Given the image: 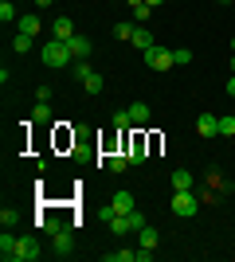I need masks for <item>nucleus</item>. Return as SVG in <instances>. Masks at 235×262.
<instances>
[{
  "label": "nucleus",
  "mask_w": 235,
  "mask_h": 262,
  "mask_svg": "<svg viewBox=\"0 0 235 262\" xmlns=\"http://www.w3.org/2000/svg\"><path fill=\"white\" fill-rule=\"evenodd\" d=\"M39 59H44L47 67H71V59H75V55H71V47L63 43V39H47L44 47H39Z\"/></svg>",
  "instance_id": "1"
},
{
  "label": "nucleus",
  "mask_w": 235,
  "mask_h": 262,
  "mask_svg": "<svg viewBox=\"0 0 235 262\" xmlns=\"http://www.w3.org/2000/svg\"><path fill=\"white\" fill-rule=\"evenodd\" d=\"M196 208H200V200H196V192H192V188H184V192H177V196H173V211H177V215H196Z\"/></svg>",
  "instance_id": "2"
},
{
  "label": "nucleus",
  "mask_w": 235,
  "mask_h": 262,
  "mask_svg": "<svg viewBox=\"0 0 235 262\" xmlns=\"http://www.w3.org/2000/svg\"><path fill=\"white\" fill-rule=\"evenodd\" d=\"M145 63L149 71H168V67H177V59H173L168 47H153V51H145Z\"/></svg>",
  "instance_id": "3"
},
{
  "label": "nucleus",
  "mask_w": 235,
  "mask_h": 262,
  "mask_svg": "<svg viewBox=\"0 0 235 262\" xmlns=\"http://www.w3.org/2000/svg\"><path fill=\"white\" fill-rule=\"evenodd\" d=\"M16 251H20V239L12 235V227H4V235H0V258L16 262Z\"/></svg>",
  "instance_id": "4"
},
{
  "label": "nucleus",
  "mask_w": 235,
  "mask_h": 262,
  "mask_svg": "<svg viewBox=\"0 0 235 262\" xmlns=\"http://www.w3.org/2000/svg\"><path fill=\"white\" fill-rule=\"evenodd\" d=\"M75 24H71V16H55V24H51V39H63V43H67V39H75Z\"/></svg>",
  "instance_id": "5"
},
{
  "label": "nucleus",
  "mask_w": 235,
  "mask_h": 262,
  "mask_svg": "<svg viewBox=\"0 0 235 262\" xmlns=\"http://www.w3.org/2000/svg\"><path fill=\"white\" fill-rule=\"evenodd\" d=\"M196 133H200L204 141H208V137H220V118H216V114H200V118H196Z\"/></svg>",
  "instance_id": "6"
},
{
  "label": "nucleus",
  "mask_w": 235,
  "mask_h": 262,
  "mask_svg": "<svg viewBox=\"0 0 235 262\" xmlns=\"http://www.w3.org/2000/svg\"><path fill=\"white\" fill-rule=\"evenodd\" d=\"M71 251H75V235H71V227H59L55 231V254H59V258H67Z\"/></svg>",
  "instance_id": "7"
},
{
  "label": "nucleus",
  "mask_w": 235,
  "mask_h": 262,
  "mask_svg": "<svg viewBox=\"0 0 235 262\" xmlns=\"http://www.w3.org/2000/svg\"><path fill=\"white\" fill-rule=\"evenodd\" d=\"M130 164H145L149 161V153H145V137H141V133H134V141H130Z\"/></svg>",
  "instance_id": "8"
},
{
  "label": "nucleus",
  "mask_w": 235,
  "mask_h": 262,
  "mask_svg": "<svg viewBox=\"0 0 235 262\" xmlns=\"http://www.w3.org/2000/svg\"><path fill=\"white\" fill-rule=\"evenodd\" d=\"M35 258H39V239H20L16 262H35Z\"/></svg>",
  "instance_id": "9"
},
{
  "label": "nucleus",
  "mask_w": 235,
  "mask_h": 262,
  "mask_svg": "<svg viewBox=\"0 0 235 262\" xmlns=\"http://www.w3.org/2000/svg\"><path fill=\"white\" fill-rule=\"evenodd\" d=\"M204 180H208V184H212V192H216V196H227V192H231V180H224V176H220V172H216V168H208V172H204Z\"/></svg>",
  "instance_id": "10"
},
{
  "label": "nucleus",
  "mask_w": 235,
  "mask_h": 262,
  "mask_svg": "<svg viewBox=\"0 0 235 262\" xmlns=\"http://www.w3.org/2000/svg\"><path fill=\"white\" fill-rule=\"evenodd\" d=\"M16 28H20L24 35H39V12H28V16H20V20H16Z\"/></svg>",
  "instance_id": "11"
},
{
  "label": "nucleus",
  "mask_w": 235,
  "mask_h": 262,
  "mask_svg": "<svg viewBox=\"0 0 235 262\" xmlns=\"http://www.w3.org/2000/svg\"><path fill=\"white\" fill-rule=\"evenodd\" d=\"M157 243H161V231H157V227H149V223H145V227L137 231V247H149V251H157Z\"/></svg>",
  "instance_id": "12"
},
{
  "label": "nucleus",
  "mask_w": 235,
  "mask_h": 262,
  "mask_svg": "<svg viewBox=\"0 0 235 262\" xmlns=\"http://www.w3.org/2000/svg\"><path fill=\"white\" fill-rule=\"evenodd\" d=\"M130 110V118H134V125H149V118H153V110L145 106V102H134V106H125Z\"/></svg>",
  "instance_id": "13"
},
{
  "label": "nucleus",
  "mask_w": 235,
  "mask_h": 262,
  "mask_svg": "<svg viewBox=\"0 0 235 262\" xmlns=\"http://www.w3.org/2000/svg\"><path fill=\"white\" fill-rule=\"evenodd\" d=\"M130 43H134V47H137L141 55H145V51H153V47H157V43H153V32H145V28H137Z\"/></svg>",
  "instance_id": "14"
},
{
  "label": "nucleus",
  "mask_w": 235,
  "mask_h": 262,
  "mask_svg": "<svg viewBox=\"0 0 235 262\" xmlns=\"http://www.w3.org/2000/svg\"><path fill=\"white\" fill-rule=\"evenodd\" d=\"M173 188H177V192H184V188H196V176H192L188 168H177V172H173Z\"/></svg>",
  "instance_id": "15"
},
{
  "label": "nucleus",
  "mask_w": 235,
  "mask_h": 262,
  "mask_svg": "<svg viewBox=\"0 0 235 262\" xmlns=\"http://www.w3.org/2000/svg\"><path fill=\"white\" fill-rule=\"evenodd\" d=\"M67 47H71V55H75V59H87V55H90V39H87V35L67 39Z\"/></svg>",
  "instance_id": "16"
},
{
  "label": "nucleus",
  "mask_w": 235,
  "mask_h": 262,
  "mask_svg": "<svg viewBox=\"0 0 235 262\" xmlns=\"http://www.w3.org/2000/svg\"><path fill=\"white\" fill-rule=\"evenodd\" d=\"M110 204H114V211H118V215H130V211H134V196H130V192H118Z\"/></svg>",
  "instance_id": "17"
},
{
  "label": "nucleus",
  "mask_w": 235,
  "mask_h": 262,
  "mask_svg": "<svg viewBox=\"0 0 235 262\" xmlns=\"http://www.w3.org/2000/svg\"><path fill=\"white\" fill-rule=\"evenodd\" d=\"M32 125H51V106H47V102H35V110H32Z\"/></svg>",
  "instance_id": "18"
},
{
  "label": "nucleus",
  "mask_w": 235,
  "mask_h": 262,
  "mask_svg": "<svg viewBox=\"0 0 235 262\" xmlns=\"http://www.w3.org/2000/svg\"><path fill=\"white\" fill-rule=\"evenodd\" d=\"M71 75H75L78 82H87V78L94 75V71H90V63H87V59H75V63H71Z\"/></svg>",
  "instance_id": "19"
},
{
  "label": "nucleus",
  "mask_w": 235,
  "mask_h": 262,
  "mask_svg": "<svg viewBox=\"0 0 235 262\" xmlns=\"http://www.w3.org/2000/svg\"><path fill=\"white\" fill-rule=\"evenodd\" d=\"M12 51H16V55H28V51H32V35L16 32V39H12Z\"/></svg>",
  "instance_id": "20"
},
{
  "label": "nucleus",
  "mask_w": 235,
  "mask_h": 262,
  "mask_svg": "<svg viewBox=\"0 0 235 262\" xmlns=\"http://www.w3.org/2000/svg\"><path fill=\"white\" fill-rule=\"evenodd\" d=\"M106 168H110L114 176H122L125 168H130V157H110V161H106Z\"/></svg>",
  "instance_id": "21"
},
{
  "label": "nucleus",
  "mask_w": 235,
  "mask_h": 262,
  "mask_svg": "<svg viewBox=\"0 0 235 262\" xmlns=\"http://www.w3.org/2000/svg\"><path fill=\"white\" fill-rule=\"evenodd\" d=\"M134 24H114V35H118V39H122V43H130V39H134Z\"/></svg>",
  "instance_id": "22"
},
{
  "label": "nucleus",
  "mask_w": 235,
  "mask_h": 262,
  "mask_svg": "<svg viewBox=\"0 0 235 262\" xmlns=\"http://www.w3.org/2000/svg\"><path fill=\"white\" fill-rule=\"evenodd\" d=\"M220 137H235V114H224V118H220Z\"/></svg>",
  "instance_id": "23"
},
{
  "label": "nucleus",
  "mask_w": 235,
  "mask_h": 262,
  "mask_svg": "<svg viewBox=\"0 0 235 262\" xmlns=\"http://www.w3.org/2000/svg\"><path fill=\"white\" fill-rule=\"evenodd\" d=\"M0 223H4V227H16V223H20V211L16 208H0Z\"/></svg>",
  "instance_id": "24"
},
{
  "label": "nucleus",
  "mask_w": 235,
  "mask_h": 262,
  "mask_svg": "<svg viewBox=\"0 0 235 262\" xmlns=\"http://www.w3.org/2000/svg\"><path fill=\"white\" fill-rule=\"evenodd\" d=\"M0 20H4V24L16 20V4H12V0H0Z\"/></svg>",
  "instance_id": "25"
},
{
  "label": "nucleus",
  "mask_w": 235,
  "mask_h": 262,
  "mask_svg": "<svg viewBox=\"0 0 235 262\" xmlns=\"http://www.w3.org/2000/svg\"><path fill=\"white\" fill-rule=\"evenodd\" d=\"M82 86H87V94H102V75L94 71V75H90L87 82H82Z\"/></svg>",
  "instance_id": "26"
},
{
  "label": "nucleus",
  "mask_w": 235,
  "mask_h": 262,
  "mask_svg": "<svg viewBox=\"0 0 235 262\" xmlns=\"http://www.w3.org/2000/svg\"><path fill=\"white\" fill-rule=\"evenodd\" d=\"M114 125H118V129H130V125H134L130 110H118V114H114Z\"/></svg>",
  "instance_id": "27"
},
{
  "label": "nucleus",
  "mask_w": 235,
  "mask_h": 262,
  "mask_svg": "<svg viewBox=\"0 0 235 262\" xmlns=\"http://www.w3.org/2000/svg\"><path fill=\"white\" fill-rule=\"evenodd\" d=\"M106 258H110V262H134V258H137V251H110Z\"/></svg>",
  "instance_id": "28"
},
{
  "label": "nucleus",
  "mask_w": 235,
  "mask_h": 262,
  "mask_svg": "<svg viewBox=\"0 0 235 262\" xmlns=\"http://www.w3.org/2000/svg\"><path fill=\"white\" fill-rule=\"evenodd\" d=\"M149 12H153L149 4H134V20H137V24H145V20H149Z\"/></svg>",
  "instance_id": "29"
},
{
  "label": "nucleus",
  "mask_w": 235,
  "mask_h": 262,
  "mask_svg": "<svg viewBox=\"0 0 235 262\" xmlns=\"http://www.w3.org/2000/svg\"><path fill=\"white\" fill-rule=\"evenodd\" d=\"M173 59H177V63H192V51H188V47H177V51H173Z\"/></svg>",
  "instance_id": "30"
},
{
  "label": "nucleus",
  "mask_w": 235,
  "mask_h": 262,
  "mask_svg": "<svg viewBox=\"0 0 235 262\" xmlns=\"http://www.w3.org/2000/svg\"><path fill=\"white\" fill-rule=\"evenodd\" d=\"M227 94L235 98V75H227Z\"/></svg>",
  "instance_id": "31"
},
{
  "label": "nucleus",
  "mask_w": 235,
  "mask_h": 262,
  "mask_svg": "<svg viewBox=\"0 0 235 262\" xmlns=\"http://www.w3.org/2000/svg\"><path fill=\"white\" fill-rule=\"evenodd\" d=\"M51 4H55V0H35V8H51Z\"/></svg>",
  "instance_id": "32"
},
{
  "label": "nucleus",
  "mask_w": 235,
  "mask_h": 262,
  "mask_svg": "<svg viewBox=\"0 0 235 262\" xmlns=\"http://www.w3.org/2000/svg\"><path fill=\"white\" fill-rule=\"evenodd\" d=\"M145 4H149V8H161V4H165V0H145Z\"/></svg>",
  "instance_id": "33"
},
{
  "label": "nucleus",
  "mask_w": 235,
  "mask_h": 262,
  "mask_svg": "<svg viewBox=\"0 0 235 262\" xmlns=\"http://www.w3.org/2000/svg\"><path fill=\"white\" fill-rule=\"evenodd\" d=\"M227 67H231V75H235V55H231V59H227Z\"/></svg>",
  "instance_id": "34"
},
{
  "label": "nucleus",
  "mask_w": 235,
  "mask_h": 262,
  "mask_svg": "<svg viewBox=\"0 0 235 262\" xmlns=\"http://www.w3.org/2000/svg\"><path fill=\"white\" fill-rule=\"evenodd\" d=\"M125 4H130V8H134V4H145V0H125Z\"/></svg>",
  "instance_id": "35"
},
{
  "label": "nucleus",
  "mask_w": 235,
  "mask_h": 262,
  "mask_svg": "<svg viewBox=\"0 0 235 262\" xmlns=\"http://www.w3.org/2000/svg\"><path fill=\"white\" fill-rule=\"evenodd\" d=\"M231 55H235V39H231Z\"/></svg>",
  "instance_id": "36"
},
{
  "label": "nucleus",
  "mask_w": 235,
  "mask_h": 262,
  "mask_svg": "<svg viewBox=\"0 0 235 262\" xmlns=\"http://www.w3.org/2000/svg\"><path fill=\"white\" fill-rule=\"evenodd\" d=\"M220 4H231V0H220Z\"/></svg>",
  "instance_id": "37"
}]
</instances>
